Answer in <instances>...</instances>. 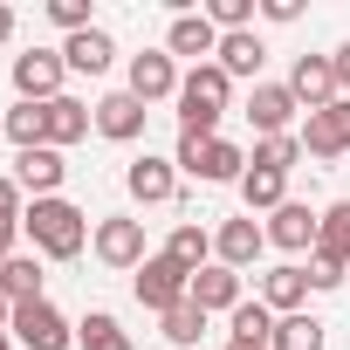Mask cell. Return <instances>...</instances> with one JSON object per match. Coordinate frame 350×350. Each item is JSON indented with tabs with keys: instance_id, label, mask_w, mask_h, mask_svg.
I'll return each mask as SVG.
<instances>
[{
	"instance_id": "obj_30",
	"label": "cell",
	"mask_w": 350,
	"mask_h": 350,
	"mask_svg": "<svg viewBox=\"0 0 350 350\" xmlns=\"http://www.w3.org/2000/svg\"><path fill=\"white\" fill-rule=\"evenodd\" d=\"M268 350H329V329L302 309V316H282V323H275V343H268Z\"/></svg>"
},
{
	"instance_id": "obj_23",
	"label": "cell",
	"mask_w": 350,
	"mask_h": 350,
	"mask_svg": "<svg viewBox=\"0 0 350 350\" xmlns=\"http://www.w3.org/2000/svg\"><path fill=\"white\" fill-rule=\"evenodd\" d=\"M42 288H49L42 254H8V268H0V295H8V302H42Z\"/></svg>"
},
{
	"instance_id": "obj_2",
	"label": "cell",
	"mask_w": 350,
	"mask_h": 350,
	"mask_svg": "<svg viewBox=\"0 0 350 350\" xmlns=\"http://www.w3.org/2000/svg\"><path fill=\"white\" fill-rule=\"evenodd\" d=\"M234 103V76L220 62H193L179 83V131L186 137H220V117Z\"/></svg>"
},
{
	"instance_id": "obj_5",
	"label": "cell",
	"mask_w": 350,
	"mask_h": 350,
	"mask_svg": "<svg viewBox=\"0 0 350 350\" xmlns=\"http://www.w3.org/2000/svg\"><path fill=\"white\" fill-rule=\"evenodd\" d=\"M131 295H137V302H144L151 316H165V309H179V302L193 295V275H186L179 261H172V254L158 247V254H151V261H144V268L131 275Z\"/></svg>"
},
{
	"instance_id": "obj_18",
	"label": "cell",
	"mask_w": 350,
	"mask_h": 350,
	"mask_svg": "<svg viewBox=\"0 0 350 350\" xmlns=\"http://www.w3.org/2000/svg\"><path fill=\"white\" fill-rule=\"evenodd\" d=\"M193 302L206 309V316H234L247 295H241V275L234 268H220V261H206L200 275H193Z\"/></svg>"
},
{
	"instance_id": "obj_32",
	"label": "cell",
	"mask_w": 350,
	"mask_h": 350,
	"mask_svg": "<svg viewBox=\"0 0 350 350\" xmlns=\"http://www.w3.org/2000/svg\"><path fill=\"white\" fill-rule=\"evenodd\" d=\"M8 137H14V151L49 144V103H14L8 110Z\"/></svg>"
},
{
	"instance_id": "obj_22",
	"label": "cell",
	"mask_w": 350,
	"mask_h": 350,
	"mask_svg": "<svg viewBox=\"0 0 350 350\" xmlns=\"http://www.w3.org/2000/svg\"><path fill=\"white\" fill-rule=\"evenodd\" d=\"M213 62H220V69H227L234 83H241V76H254V83H261V62H268V42H261L254 28H241V35H220V55H213Z\"/></svg>"
},
{
	"instance_id": "obj_43",
	"label": "cell",
	"mask_w": 350,
	"mask_h": 350,
	"mask_svg": "<svg viewBox=\"0 0 350 350\" xmlns=\"http://www.w3.org/2000/svg\"><path fill=\"white\" fill-rule=\"evenodd\" d=\"M0 268H8V261H0Z\"/></svg>"
},
{
	"instance_id": "obj_28",
	"label": "cell",
	"mask_w": 350,
	"mask_h": 350,
	"mask_svg": "<svg viewBox=\"0 0 350 350\" xmlns=\"http://www.w3.org/2000/svg\"><path fill=\"white\" fill-rule=\"evenodd\" d=\"M241 200H247V213H275V206H288V179H282V172H261V165H247Z\"/></svg>"
},
{
	"instance_id": "obj_42",
	"label": "cell",
	"mask_w": 350,
	"mask_h": 350,
	"mask_svg": "<svg viewBox=\"0 0 350 350\" xmlns=\"http://www.w3.org/2000/svg\"><path fill=\"white\" fill-rule=\"evenodd\" d=\"M0 350H8V336H0Z\"/></svg>"
},
{
	"instance_id": "obj_26",
	"label": "cell",
	"mask_w": 350,
	"mask_h": 350,
	"mask_svg": "<svg viewBox=\"0 0 350 350\" xmlns=\"http://www.w3.org/2000/svg\"><path fill=\"white\" fill-rule=\"evenodd\" d=\"M275 323H282V316L254 295V302H241V309L227 316V336H234V343H275Z\"/></svg>"
},
{
	"instance_id": "obj_35",
	"label": "cell",
	"mask_w": 350,
	"mask_h": 350,
	"mask_svg": "<svg viewBox=\"0 0 350 350\" xmlns=\"http://www.w3.org/2000/svg\"><path fill=\"white\" fill-rule=\"evenodd\" d=\"M21 213H28V200L14 186V172H0V220H21Z\"/></svg>"
},
{
	"instance_id": "obj_17",
	"label": "cell",
	"mask_w": 350,
	"mask_h": 350,
	"mask_svg": "<svg viewBox=\"0 0 350 350\" xmlns=\"http://www.w3.org/2000/svg\"><path fill=\"white\" fill-rule=\"evenodd\" d=\"M144 117H151V110H144L131 90H110V96H96V131H103L110 144H137V137H144Z\"/></svg>"
},
{
	"instance_id": "obj_1",
	"label": "cell",
	"mask_w": 350,
	"mask_h": 350,
	"mask_svg": "<svg viewBox=\"0 0 350 350\" xmlns=\"http://www.w3.org/2000/svg\"><path fill=\"white\" fill-rule=\"evenodd\" d=\"M21 234L35 241V254L42 261H76L83 247H90V213L76 206V200H28V213H21Z\"/></svg>"
},
{
	"instance_id": "obj_12",
	"label": "cell",
	"mask_w": 350,
	"mask_h": 350,
	"mask_svg": "<svg viewBox=\"0 0 350 350\" xmlns=\"http://www.w3.org/2000/svg\"><path fill=\"white\" fill-rule=\"evenodd\" d=\"M295 117H302V103H295L288 83H254V96H247L254 137H282V131H295Z\"/></svg>"
},
{
	"instance_id": "obj_19",
	"label": "cell",
	"mask_w": 350,
	"mask_h": 350,
	"mask_svg": "<svg viewBox=\"0 0 350 350\" xmlns=\"http://www.w3.org/2000/svg\"><path fill=\"white\" fill-rule=\"evenodd\" d=\"M90 131H96V110H90L83 96H69V90H62V96L49 103V144H55V151H69V144H83Z\"/></svg>"
},
{
	"instance_id": "obj_9",
	"label": "cell",
	"mask_w": 350,
	"mask_h": 350,
	"mask_svg": "<svg viewBox=\"0 0 350 350\" xmlns=\"http://www.w3.org/2000/svg\"><path fill=\"white\" fill-rule=\"evenodd\" d=\"M179 83H186V76H179V62H172L165 49H144V55H131V76H124V90H131L144 110H151V103H165V96L179 103Z\"/></svg>"
},
{
	"instance_id": "obj_25",
	"label": "cell",
	"mask_w": 350,
	"mask_h": 350,
	"mask_svg": "<svg viewBox=\"0 0 350 350\" xmlns=\"http://www.w3.org/2000/svg\"><path fill=\"white\" fill-rule=\"evenodd\" d=\"M165 254H172V261H179L186 275H200V268L213 261V234H206L200 220H186V227H172V241H165Z\"/></svg>"
},
{
	"instance_id": "obj_4",
	"label": "cell",
	"mask_w": 350,
	"mask_h": 350,
	"mask_svg": "<svg viewBox=\"0 0 350 350\" xmlns=\"http://www.w3.org/2000/svg\"><path fill=\"white\" fill-rule=\"evenodd\" d=\"M90 247H96L103 268H124V275H137V268L151 261V247H144V220H131V213H103L96 234H90Z\"/></svg>"
},
{
	"instance_id": "obj_10",
	"label": "cell",
	"mask_w": 350,
	"mask_h": 350,
	"mask_svg": "<svg viewBox=\"0 0 350 350\" xmlns=\"http://www.w3.org/2000/svg\"><path fill=\"white\" fill-rule=\"evenodd\" d=\"M261 254H268V227H261L254 213H241V220H220V234H213V261H220V268L247 275Z\"/></svg>"
},
{
	"instance_id": "obj_20",
	"label": "cell",
	"mask_w": 350,
	"mask_h": 350,
	"mask_svg": "<svg viewBox=\"0 0 350 350\" xmlns=\"http://www.w3.org/2000/svg\"><path fill=\"white\" fill-rule=\"evenodd\" d=\"M261 302H268L275 316H302V302H309V268H295V261L268 268V275H261Z\"/></svg>"
},
{
	"instance_id": "obj_24",
	"label": "cell",
	"mask_w": 350,
	"mask_h": 350,
	"mask_svg": "<svg viewBox=\"0 0 350 350\" xmlns=\"http://www.w3.org/2000/svg\"><path fill=\"white\" fill-rule=\"evenodd\" d=\"M76 350H137V343H131V329H124L110 309H90V316L76 323Z\"/></svg>"
},
{
	"instance_id": "obj_6",
	"label": "cell",
	"mask_w": 350,
	"mask_h": 350,
	"mask_svg": "<svg viewBox=\"0 0 350 350\" xmlns=\"http://www.w3.org/2000/svg\"><path fill=\"white\" fill-rule=\"evenodd\" d=\"M21 350H69L76 343V323L42 295V302H14V329H8Z\"/></svg>"
},
{
	"instance_id": "obj_14",
	"label": "cell",
	"mask_w": 350,
	"mask_h": 350,
	"mask_svg": "<svg viewBox=\"0 0 350 350\" xmlns=\"http://www.w3.org/2000/svg\"><path fill=\"white\" fill-rule=\"evenodd\" d=\"M165 55H172V62H179V55H186V62H213V55H220V28H213L206 14H193V8L172 14V28H165Z\"/></svg>"
},
{
	"instance_id": "obj_27",
	"label": "cell",
	"mask_w": 350,
	"mask_h": 350,
	"mask_svg": "<svg viewBox=\"0 0 350 350\" xmlns=\"http://www.w3.org/2000/svg\"><path fill=\"white\" fill-rule=\"evenodd\" d=\"M158 329H165V343H172V350H193V343L206 336V309L186 295L179 309H165V316H158Z\"/></svg>"
},
{
	"instance_id": "obj_29",
	"label": "cell",
	"mask_w": 350,
	"mask_h": 350,
	"mask_svg": "<svg viewBox=\"0 0 350 350\" xmlns=\"http://www.w3.org/2000/svg\"><path fill=\"white\" fill-rule=\"evenodd\" d=\"M247 165H261V172H282V179H288V172L302 165V137H295V131H282V137H254Z\"/></svg>"
},
{
	"instance_id": "obj_38",
	"label": "cell",
	"mask_w": 350,
	"mask_h": 350,
	"mask_svg": "<svg viewBox=\"0 0 350 350\" xmlns=\"http://www.w3.org/2000/svg\"><path fill=\"white\" fill-rule=\"evenodd\" d=\"M14 234H21V220H0V261L14 254Z\"/></svg>"
},
{
	"instance_id": "obj_3",
	"label": "cell",
	"mask_w": 350,
	"mask_h": 350,
	"mask_svg": "<svg viewBox=\"0 0 350 350\" xmlns=\"http://www.w3.org/2000/svg\"><path fill=\"white\" fill-rule=\"evenodd\" d=\"M172 165L193 172L200 186H241V179H247V151H241L234 137H186V131H179Z\"/></svg>"
},
{
	"instance_id": "obj_31",
	"label": "cell",
	"mask_w": 350,
	"mask_h": 350,
	"mask_svg": "<svg viewBox=\"0 0 350 350\" xmlns=\"http://www.w3.org/2000/svg\"><path fill=\"white\" fill-rule=\"evenodd\" d=\"M316 254H329V261H343V268H350V200L323 206V227H316Z\"/></svg>"
},
{
	"instance_id": "obj_11",
	"label": "cell",
	"mask_w": 350,
	"mask_h": 350,
	"mask_svg": "<svg viewBox=\"0 0 350 350\" xmlns=\"http://www.w3.org/2000/svg\"><path fill=\"white\" fill-rule=\"evenodd\" d=\"M62 179H69V165L55 144H35V151H14V186L28 200H62Z\"/></svg>"
},
{
	"instance_id": "obj_39",
	"label": "cell",
	"mask_w": 350,
	"mask_h": 350,
	"mask_svg": "<svg viewBox=\"0 0 350 350\" xmlns=\"http://www.w3.org/2000/svg\"><path fill=\"white\" fill-rule=\"evenodd\" d=\"M0 42H14V8L0 0Z\"/></svg>"
},
{
	"instance_id": "obj_33",
	"label": "cell",
	"mask_w": 350,
	"mask_h": 350,
	"mask_svg": "<svg viewBox=\"0 0 350 350\" xmlns=\"http://www.w3.org/2000/svg\"><path fill=\"white\" fill-rule=\"evenodd\" d=\"M49 21H55L62 35H83V28H96V21H90V0H49Z\"/></svg>"
},
{
	"instance_id": "obj_21",
	"label": "cell",
	"mask_w": 350,
	"mask_h": 350,
	"mask_svg": "<svg viewBox=\"0 0 350 350\" xmlns=\"http://www.w3.org/2000/svg\"><path fill=\"white\" fill-rule=\"evenodd\" d=\"M62 62H69V76H103V69L117 62V42H110L103 28H83V35L62 42Z\"/></svg>"
},
{
	"instance_id": "obj_7",
	"label": "cell",
	"mask_w": 350,
	"mask_h": 350,
	"mask_svg": "<svg viewBox=\"0 0 350 350\" xmlns=\"http://www.w3.org/2000/svg\"><path fill=\"white\" fill-rule=\"evenodd\" d=\"M62 83H69L62 49H28V55H14V96H21V103H55Z\"/></svg>"
},
{
	"instance_id": "obj_8",
	"label": "cell",
	"mask_w": 350,
	"mask_h": 350,
	"mask_svg": "<svg viewBox=\"0 0 350 350\" xmlns=\"http://www.w3.org/2000/svg\"><path fill=\"white\" fill-rule=\"evenodd\" d=\"M295 137H302V158H343L350 151V96H336L329 110H309L295 124Z\"/></svg>"
},
{
	"instance_id": "obj_36",
	"label": "cell",
	"mask_w": 350,
	"mask_h": 350,
	"mask_svg": "<svg viewBox=\"0 0 350 350\" xmlns=\"http://www.w3.org/2000/svg\"><path fill=\"white\" fill-rule=\"evenodd\" d=\"M261 21H275V28L302 21V0H261Z\"/></svg>"
},
{
	"instance_id": "obj_37",
	"label": "cell",
	"mask_w": 350,
	"mask_h": 350,
	"mask_svg": "<svg viewBox=\"0 0 350 350\" xmlns=\"http://www.w3.org/2000/svg\"><path fill=\"white\" fill-rule=\"evenodd\" d=\"M329 69H336V90L350 96V42H336V49H329Z\"/></svg>"
},
{
	"instance_id": "obj_16",
	"label": "cell",
	"mask_w": 350,
	"mask_h": 350,
	"mask_svg": "<svg viewBox=\"0 0 350 350\" xmlns=\"http://www.w3.org/2000/svg\"><path fill=\"white\" fill-rule=\"evenodd\" d=\"M288 90H295V103L302 110H329L343 90H336V69H329V55H295V69H288Z\"/></svg>"
},
{
	"instance_id": "obj_13",
	"label": "cell",
	"mask_w": 350,
	"mask_h": 350,
	"mask_svg": "<svg viewBox=\"0 0 350 350\" xmlns=\"http://www.w3.org/2000/svg\"><path fill=\"white\" fill-rule=\"evenodd\" d=\"M261 227H268V247H282V254H316V227H323V213H309L302 200H288V206H275Z\"/></svg>"
},
{
	"instance_id": "obj_41",
	"label": "cell",
	"mask_w": 350,
	"mask_h": 350,
	"mask_svg": "<svg viewBox=\"0 0 350 350\" xmlns=\"http://www.w3.org/2000/svg\"><path fill=\"white\" fill-rule=\"evenodd\" d=\"M227 350H268V343H234V336H227Z\"/></svg>"
},
{
	"instance_id": "obj_40",
	"label": "cell",
	"mask_w": 350,
	"mask_h": 350,
	"mask_svg": "<svg viewBox=\"0 0 350 350\" xmlns=\"http://www.w3.org/2000/svg\"><path fill=\"white\" fill-rule=\"evenodd\" d=\"M8 329H14V302H8V295H0V336H8Z\"/></svg>"
},
{
	"instance_id": "obj_15",
	"label": "cell",
	"mask_w": 350,
	"mask_h": 350,
	"mask_svg": "<svg viewBox=\"0 0 350 350\" xmlns=\"http://www.w3.org/2000/svg\"><path fill=\"white\" fill-rule=\"evenodd\" d=\"M124 186H131V200H137V206H165V200H179V165L144 151V158H131Z\"/></svg>"
},
{
	"instance_id": "obj_34",
	"label": "cell",
	"mask_w": 350,
	"mask_h": 350,
	"mask_svg": "<svg viewBox=\"0 0 350 350\" xmlns=\"http://www.w3.org/2000/svg\"><path fill=\"white\" fill-rule=\"evenodd\" d=\"M309 288H316V295L343 288V261H329V254H309Z\"/></svg>"
}]
</instances>
